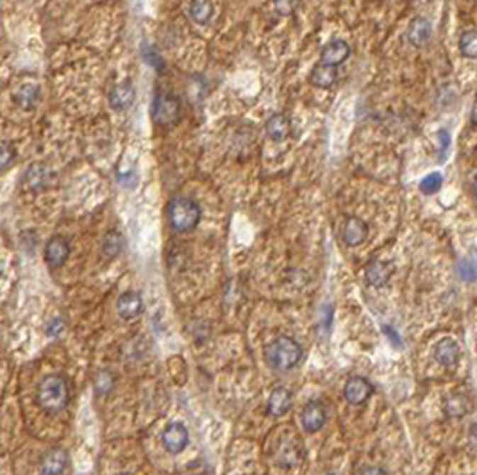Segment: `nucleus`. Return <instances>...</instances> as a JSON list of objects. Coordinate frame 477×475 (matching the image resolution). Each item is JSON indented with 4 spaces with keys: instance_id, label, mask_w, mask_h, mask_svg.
I'll use <instances>...</instances> for the list:
<instances>
[{
    "instance_id": "1",
    "label": "nucleus",
    "mask_w": 477,
    "mask_h": 475,
    "mask_svg": "<svg viewBox=\"0 0 477 475\" xmlns=\"http://www.w3.org/2000/svg\"><path fill=\"white\" fill-rule=\"evenodd\" d=\"M36 401L47 413H61L70 401V384L61 374H50L38 384Z\"/></svg>"
},
{
    "instance_id": "2",
    "label": "nucleus",
    "mask_w": 477,
    "mask_h": 475,
    "mask_svg": "<svg viewBox=\"0 0 477 475\" xmlns=\"http://www.w3.org/2000/svg\"><path fill=\"white\" fill-rule=\"evenodd\" d=\"M302 357V347L291 336H277L265 347V361L276 370H291Z\"/></svg>"
},
{
    "instance_id": "3",
    "label": "nucleus",
    "mask_w": 477,
    "mask_h": 475,
    "mask_svg": "<svg viewBox=\"0 0 477 475\" xmlns=\"http://www.w3.org/2000/svg\"><path fill=\"white\" fill-rule=\"evenodd\" d=\"M201 206L190 197H176L168 204V222L176 232H190L201 224Z\"/></svg>"
},
{
    "instance_id": "4",
    "label": "nucleus",
    "mask_w": 477,
    "mask_h": 475,
    "mask_svg": "<svg viewBox=\"0 0 477 475\" xmlns=\"http://www.w3.org/2000/svg\"><path fill=\"white\" fill-rule=\"evenodd\" d=\"M152 120L159 127H174L179 124L183 116V104L181 98L172 91H157L152 101Z\"/></svg>"
},
{
    "instance_id": "5",
    "label": "nucleus",
    "mask_w": 477,
    "mask_h": 475,
    "mask_svg": "<svg viewBox=\"0 0 477 475\" xmlns=\"http://www.w3.org/2000/svg\"><path fill=\"white\" fill-rule=\"evenodd\" d=\"M274 457H276V463L283 468L297 467L302 459V443L295 438L293 434L288 433L286 436H281L277 440Z\"/></svg>"
},
{
    "instance_id": "6",
    "label": "nucleus",
    "mask_w": 477,
    "mask_h": 475,
    "mask_svg": "<svg viewBox=\"0 0 477 475\" xmlns=\"http://www.w3.org/2000/svg\"><path fill=\"white\" fill-rule=\"evenodd\" d=\"M161 442H163L167 452L181 454L190 442V434L181 422H172L164 427L163 434H161Z\"/></svg>"
},
{
    "instance_id": "7",
    "label": "nucleus",
    "mask_w": 477,
    "mask_h": 475,
    "mask_svg": "<svg viewBox=\"0 0 477 475\" xmlns=\"http://www.w3.org/2000/svg\"><path fill=\"white\" fill-rule=\"evenodd\" d=\"M374 393V386L366 381L361 375H354L349 381L345 382V388H343V397L349 404L352 406H361L365 404L370 399V395Z\"/></svg>"
},
{
    "instance_id": "8",
    "label": "nucleus",
    "mask_w": 477,
    "mask_h": 475,
    "mask_svg": "<svg viewBox=\"0 0 477 475\" xmlns=\"http://www.w3.org/2000/svg\"><path fill=\"white\" fill-rule=\"evenodd\" d=\"M301 422L306 433H318L325 425V422H327V413H325L324 404L318 401L308 402L302 408Z\"/></svg>"
},
{
    "instance_id": "9",
    "label": "nucleus",
    "mask_w": 477,
    "mask_h": 475,
    "mask_svg": "<svg viewBox=\"0 0 477 475\" xmlns=\"http://www.w3.org/2000/svg\"><path fill=\"white\" fill-rule=\"evenodd\" d=\"M70 256V244L64 236H52L45 245V261L50 268H60Z\"/></svg>"
},
{
    "instance_id": "10",
    "label": "nucleus",
    "mask_w": 477,
    "mask_h": 475,
    "mask_svg": "<svg viewBox=\"0 0 477 475\" xmlns=\"http://www.w3.org/2000/svg\"><path fill=\"white\" fill-rule=\"evenodd\" d=\"M23 184L30 191H41L52 184V172L43 163H34L23 173Z\"/></svg>"
},
{
    "instance_id": "11",
    "label": "nucleus",
    "mask_w": 477,
    "mask_h": 475,
    "mask_svg": "<svg viewBox=\"0 0 477 475\" xmlns=\"http://www.w3.org/2000/svg\"><path fill=\"white\" fill-rule=\"evenodd\" d=\"M68 467V452L61 447H54L41 457L40 475H63Z\"/></svg>"
},
{
    "instance_id": "12",
    "label": "nucleus",
    "mask_w": 477,
    "mask_h": 475,
    "mask_svg": "<svg viewBox=\"0 0 477 475\" xmlns=\"http://www.w3.org/2000/svg\"><path fill=\"white\" fill-rule=\"evenodd\" d=\"M108 98H109V105H111L115 111H127V109L135 104L136 90H135V86H133L131 81H125V83L113 86L111 91H109Z\"/></svg>"
},
{
    "instance_id": "13",
    "label": "nucleus",
    "mask_w": 477,
    "mask_h": 475,
    "mask_svg": "<svg viewBox=\"0 0 477 475\" xmlns=\"http://www.w3.org/2000/svg\"><path fill=\"white\" fill-rule=\"evenodd\" d=\"M116 311L122 320H135L138 319L143 311V299L138 292H125L120 295L116 302Z\"/></svg>"
},
{
    "instance_id": "14",
    "label": "nucleus",
    "mask_w": 477,
    "mask_h": 475,
    "mask_svg": "<svg viewBox=\"0 0 477 475\" xmlns=\"http://www.w3.org/2000/svg\"><path fill=\"white\" fill-rule=\"evenodd\" d=\"M369 238V225L358 217H349L343 225V241L347 247H358Z\"/></svg>"
},
{
    "instance_id": "15",
    "label": "nucleus",
    "mask_w": 477,
    "mask_h": 475,
    "mask_svg": "<svg viewBox=\"0 0 477 475\" xmlns=\"http://www.w3.org/2000/svg\"><path fill=\"white\" fill-rule=\"evenodd\" d=\"M392 265L383 259H374L366 265L365 268V281L372 288H383L388 285L390 277H392Z\"/></svg>"
},
{
    "instance_id": "16",
    "label": "nucleus",
    "mask_w": 477,
    "mask_h": 475,
    "mask_svg": "<svg viewBox=\"0 0 477 475\" xmlns=\"http://www.w3.org/2000/svg\"><path fill=\"white\" fill-rule=\"evenodd\" d=\"M431 36H432V25L427 18H424V16H417V18L411 20L410 25H408L406 30L408 42H410L413 47H417V49L427 45Z\"/></svg>"
},
{
    "instance_id": "17",
    "label": "nucleus",
    "mask_w": 477,
    "mask_h": 475,
    "mask_svg": "<svg viewBox=\"0 0 477 475\" xmlns=\"http://www.w3.org/2000/svg\"><path fill=\"white\" fill-rule=\"evenodd\" d=\"M351 56V47L345 40H332L322 49L320 63L329 64V67H339L345 63L347 57Z\"/></svg>"
},
{
    "instance_id": "18",
    "label": "nucleus",
    "mask_w": 477,
    "mask_h": 475,
    "mask_svg": "<svg viewBox=\"0 0 477 475\" xmlns=\"http://www.w3.org/2000/svg\"><path fill=\"white\" fill-rule=\"evenodd\" d=\"M459 355H461V350H459L458 341L452 340V338H444L437 343L434 347V360L445 368H452L458 365Z\"/></svg>"
},
{
    "instance_id": "19",
    "label": "nucleus",
    "mask_w": 477,
    "mask_h": 475,
    "mask_svg": "<svg viewBox=\"0 0 477 475\" xmlns=\"http://www.w3.org/2000/svg\"><path fill=\"white\" fill-rule=\"evenodd\" d=\"M265 131L266 136H269L272 142H284V139L290 136L291 132V122L286 115L283 113H276L266 120L265 124Z\"/></svg>"
},
{
    "instance_id": "20",
    "label": "nucleus",
    "mask_w": 477,
    "mask_h": 475,
    "mask_svg": "<svg viewBox=\"0 0 477 475\" xmlns=\"http://www.w3.org/2000/svg\"><path fill=\"white\" fill-rule=\"evenodd\" d=\"M291 404H293V397H291L290 389L276 388L270 393L269 413L272 416H283L290 411Z\"/></svg>"
},
{
    "instance_id": "21",
    "label": "nucleus",
    "mask_w": 477,
    "mask_h": 475,
    "mask_svg": "<svg viewBox=\"0 0 477 475\" xmlns=\"http://www.w3.org/2000/svg\"><path fill=\"white\" fill-rule=\"evenodd\" d=\"M472 411V399L465 393H452L445 399V413L451 418H461Z\"/></svg>"
},
{
    "instance_id": "22",
    "label": "nucleus",
    "mask_w": 477,
    "mask_h": 475,
    "mask_svg": "<svg viewBox=\"0 0 477 475\" xmlns=\"http://www.w3.org/2000/svg\"><path fill=\"white\" fill-rule=\"evenodd\" d=\"M188 13H190V18L193 20L195 23L206 25V23L211 20L213 13H215V8H213L211 0H191Z\"/></svg>"
},
{
    "instance_id": "23",
    "label": "nucleus",
    "mask_w": 477,
    "mask_h": 475,
    "mask_svg": "<svg viewBox=\"0 0 477 475\" xmlns=\"http://www.w3.org/2000/svg\"><path fill=\"white\" fill-rule=\"evenodd\" d=\"M336 79H338L336 67H329L324 63H318L311 74V83L317 88H331L336 83Z\"/></svg>"
},
{
    "instance_id": "24",
    "label": "nucleus",
    "mask_w": 477,
    "mask_h": 475,
    "mask_svg": "<svg viewBox=\"0 0 477 475\" xmlns=\"http://www.w3.org/2000/svg\"><path fill=\"white\" fill-rule=\"evenodd\" d=\"M459 52L466 59H477V29H468L459 36Z\"/></svg>"
},
{
    "instance_id": "25",
    "label": "nucleus",
    "mask_w": 477,
    "mask_h": 475,
    "mask_svg": "<svg viewBox=\"0 0 477 475\" xmlns=\"http://www.w3.org/2000/svg\"><path fill=\"white\" fill-rule=\"evenodd\" d=\"M123 248V236L118 231H109L102 240V252L106 258H116Z\"/></svg>"
},
{
    "instance_id": "26",
    "label": "nucleus",
    "mask_w": 477,
    "mask_h": 475,
    "mask_svg": "<svg viewBox=\"0 0 477 475\" xmlns=\"http://www.w3.org/2000/svg\"><path fill=\"white\" fill-rule=\"evenodd\" d=\"M38 98H40V88H38L36 84H26L22 90H18L15 101L20 108L33 109L34 105H36Z\"/></svg>"
},
{
    "instance_id": "27",
    "label": "nucleus",
    "mask_w": 477,
    "mask_h": 475,
    "mask_svg": "<svg viewBox=\"0 0 477 475\" xmlns=\"http://www.w3.org/2000/svg\"><path fill=\"white\" fill-rule=\"evenodd\" d=\"M115 388V375L111 374L109 370H101L94 379V389L97 395L104 397L108 393L113 391Z\"/></svg>"
},
{
    "instance_id": "28",
    "label": "nucleus",
    "mask_w": 477,
    "mask_h": 475,
    "mask_svg": "<svg viewBox=\"0 0 477 475\" xmlns=\"http://www.w3.org/2000/svg\"><path fill=\"white\" fill-rule=\"evenodd\" d=\"M456 275L465 282H473L477 279V263L465 258L456 263Z\"/></svg>"
},
{
    "instance_id": "29",
    "label": "nucleus",
    "mask_w": 477,
    "mask_h": 475,
    "mask_svg": "<svg viewBox=\"0 0 477 475\" xmlns=\"http://www.w3.org/2000/svg\"><path fill=\"white\" fill-rule=\"evenodd\" d=\"M442 184H444V177H442V173L440 172H431L420 181L418 188H420V191L424 195H434V193H438V191H440Z\"/></svg>"
},
{
    "instance_id": "30",
    "label": "nucleus",
    "mask_w": 477,
    "mask_h": 475,
    "mask_svg": "<svg viewBox=\"0 0 477 475\" xmlns=\"http://www.w3.org/2000/svg\"><path fill=\"white\" fill-rule=\"evenodd\" d=\"M15 157H16L15 147L9 145L8 142H2V147H0V166L6 170Z\"/></svg>"
},
{
    "instance_id": "31",
    "label": "nucleus",
    "mask_w": 477,
    "mask_h": 475,
    "mask_svg": "<svg viewBox=\"0 0 477 475\" xmlns=\"http://www.w3.org/2000/svg\"><path fill=\"white\" fill-rule=\"evenodd\" d=\"M437 138H438V152H440V161H444L445 159V154H447L449 147H451V135H449L445 129H440V131L437 132Z\"/></svg>"
},
{
    "instance_id": "32",
    "label": "nucleus",
    "mask_w": 477,
    "mask_h": 475,
    "mask_svg": "<svg viewBox=\"0 0 477 475\" xmlns=\"http://www.w3.org/2000/svg\"><path fill=\"white\" fill-rule=\"evenodd\" d=\"M272 2H274V9H276V11L283 16L291 15V11H293V8H295V0H272Z\"/></svg>"
},
{
    "instance_id": "33",
    "label": "nucleus",
    "mask_w": 477,
    "mask_h": 475,
    "mask_svg": "<svg viewBox=\"0 0 477 475\" xmlns=\"http://www.w3.org/2000/svg\"><path fill=\"white\" fill-rule=\"evenodd\" d=\"M358 475H388V471L381 467H365L359 470Z\"/></svg>"
},
{
    "instance_id": "34",
    "label": "nucleus",
    "mask_w": 477,
    "mask_h": 475,
    "mask_svg": "<svg viewBox=\"0 0 477 475\" xmlns=\"http://www.w3.org/2000/svg\"><path fill=\"white\" fill-rule=\"evenodd\" d=\"M61 327H63V324H61L60 319H54L52 322L49 324V327H47V333L50 334V336H54V334H60Z\"/></svg>"
},
{
    "instance_id": "35",
    "label": "nucleus",
    "mask_w": 477,
    "mask_h": 475,
    "mask_svg": "<svg viewBox=\"0 0 477 475\" xmlns=\"http://www.w3.org/2000/svg\"><path fill=\"white\" fill-rule=\"evenodd\" d=\"M145 61H149L150 64H154V67L157 68V64H161V59H159V56H156V52H145Z\"/></svg>"
},
{
    "instance_id": "36",
    "label": "nucleus",
    "mask_w": 477,
    "mask_h": 475,
    "mask_svg": "<svg viewBox=\"0 0 477 475\" xmlns=\"http://www.w3.org/2000/svg\"><path fill=\"white\" fill-rule=\"evenodd\" d=\"M470 442L477 447V423H473V425L470 427Z\"/></svg>"
},
{
    "instance_id": "37",
    "label": "nucleus",
    "mask_w": 477,
    "mask_h": 475,
    "mask_svg": "<svg viewBox=\"0 0 477 475\" xmlns=\"http://www.w3.org/2000/svg\"><path fill=\"white\" fill-rule=\"evenodd\" d=\"M470 122H472V125H473V127H477V101L473 102L472 115H470Z\"/></svg>"
},
{
    "instance_id": "38",
    "label": "nucleus",
    "mask_w": 477,
    "mask_h": 475,
    "mask_svg": "<svg viewBox=\"0 0 477 475\" xmlns=\"http://www.w3.org/2000/svg\"><path fill=\"white\" fill-rule=\"evenodd\" d=\"M472 191H473V197H476V199H477V173H476V177H473V181H472Z\"/></svg>"
},
{
    "instance_id": "39",
    "label": "nucleus",
    "mask_w": 477,
    "mask_h": 475,
    "mask_svg": "<svg viewBox=\"0 0 477 475\" xmlns=\"http://www.w3.org/2000/svg\"><path fill=\"white\" fill-rule=\"evenodd\" d=\"M120 475H133V474H127V471H125V474H120Z\"/></svg>"
},
{
    "instance_id": "40",
    "label": "nucleus",
    "mask_w": 477,
    "mask_h": 475,
    "mask_svg": "<svg viewBox=\"0 0 477 475\" xmlns=\"http://www.w3.org/2000/svg\"><path fill=\"white\" fill-rule=\"evenodd\" d=\"M331 475H332V474H331Z\"/></svg>"
}]
</instances>
